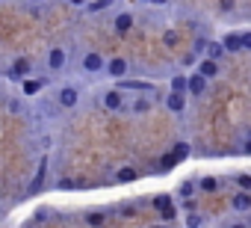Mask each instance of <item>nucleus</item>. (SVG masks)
Segmentation results:
<instances>
[{
    "instance_id": "f257e3e1",
    "label": "nucleus",
    "mask_w": 251,
    "mask_h": 228,
    "mask_svg": "<svg viewBox=\"0 0 251 228\" xmlns=\"http://www.w3.org/2000/svg\"><path fill=\"white\" fill-rule=\"evenodd\" d=\"M103 68L109 71V77H115V80H121L124 74H127V68H130V65H127V59H124V57H112L109 62H103Z\"/></svg>"
},
{
    "instance_id": "f03ea898",
    "label": "nucleus",
    "mask_w": 251,
    "mask_h": 228,
    "mask_svg": "<svg viewBox=\"0 0 251 228\" xmlns=\"http://www.w3.org/2000/svg\"><path fill=\"white\" fill-rule=\"evenodd\" d=\"M77 101H80V92H77L74 86H65V89H59V95H56V104H59L62 110H71Z\"/></svg>"
},
{
    "instance_id": "7ed1b4c3",
    "label": "nucleus",
    "mask_w": 251,
    "mask_h": 228,
    "mask_svg": "<svg viewBox=\"0 0 251 228\" xmlns=\"http://www.w3.org/2000/svg\"><path fill=\"white\" fill-rule=\"evenodd\" d=\"M27 74H30V59L27 57H18L12 62V68H9V80H24Z\"/></svg>"
},
{
    "instance_id": "20e7f679",
    "label": "nucleus",
    "mask_w": 251,
    "mask_h": 228,
    "mask_svg": "<svg viewBox=\"0 0 251 228\" xmlns=\"http://www.w3.org/2000/svg\"><path fill=\"white\" fill-rule=\"evenodd\" d=\"M204 89H207V80H204L201 74H189V77H186V92H189L192 98H201Z\"/></svg>"
},
{
    "instance_id": "39448f33",
    "label": "nucleus",
    "mask_w": 251,
    "mask_h": 228,
    "mask_svg": "<svg viewBox=\"0 0 251 228\" xmlns=\"http://www.w3.org/2000/svg\"><path fill=\"white\" fill-rule=\"evenodd\" d=\"M112 27H115V33H121V36L130 33V30H133V15H130V12H118L115 21H112Z\"/></svg>"
},
{
    "instance_id": "423d86ee",
    "label": "nucleus",
    "mask_w": 251,
    "mask_h": 228,
    "mask_svg": "<svg viewBox=\"0 0 251 228\" xmlns=\"http://www.w3.org/2000/svg\"><path fill=\"white\" fill-rule=\"evenodd\" d=\"M65 62H68V54H65L62 48H53V51L48 54V65H50V71H59V68H65Z\"/></svg>"
},
{
    "instance_id": "0eeeda50",
    "label": "nucleus",
    "mask_w": 251,
    "mask_h": 228,
    "mask_svg": "<svg viewBox=\"0 0 251 228\" xmlns=\"http://www.w3.org/2000/svg\"><path fill=\"white\" fill-rule=\"evenodd\" d=\"M166 107H169L172 113H183V110H186V95H180V92H169V95H166Z\"/></svg>"
},
{
    "instance_id": "6e6552de",
    "label": "nucleus",
    "mask_w": 251,
    "mask_h": 228,
    "mask_svg": "<svg viewBox=\"0 0 251 228\" xmlns=\"http://www.w3.org/2000/svg\"><path fill=\"white\" fill-rule=\"evenodd\" d=\"M83 68H86V71H103V57L95 54V51H89V54L83 57Z\"/></svg>"
},
{
    "instance_id": "1a4fd4ad",
    "label": "nucleus",
    "mask_w": 251,
    "mask_h": 228,
    "mask_svg": "<svg viewBox=\"0 0 251 228\" xmlns=\"http://www.w3.org/2000/svg\"><path fill=\"white\" fill-rule=\"evenodd\" d=\"M230 204H233V210H239V213H245V210H251V193H248V190H242V193H236Z\"/></svg>"
},
{
    "instance_id": "9d476101",
    "label": "nucleus",
    "mask_w": 251,
    "mask_h": 228,
    "mask_svg": "<svg viewBox=\"0 0 251 228\" xmlns=\"http://www.w3.org/2000/svg\"><path fill=\"white\" fill-rule=\"evenodd\" d=\"M198 74H201L204 80L216 77V74H219V62H216V59H201V65H198Z\"/></svg>"
},
{
    "instance_id": "9b49d317",
    "label": "nucleus",
    "mask_w": 251,
    "mask_h": 228,
    "mask_svg": "<svg viewBox=\"0 0 251 228\" xmlns=\"http://www.w3.org/2000/svg\"><path fill=\"white\" fill-rule=\"evenodd\" d=\"M45 172H48V160H42V163H39V172H36V178L30 181V190H27L30 196L42 190V184H45Z\"/></svg>"
},
{
    "instance_id": "f8f14e48",
    "label": "nucleus",
    "mask_w": 251,
    "mask_h": 228,
    "mask_svg": "<svg viewBox=\"0 0 251 228\" xmlns=\"http://www.w3.org/2000/svg\"><path fill=\"white\" fill-rule=\"evenodd\" d=\"M222 48H225V54H239V33H227L222 39Z\"/></svg>"
},
{
    "instance_id": "ddd939ff",
    "label": "nucleus",
    "mask_w": 251,
    "mask_h": 228,
    "mask_svg": "<svg viewBox=\"0 0 251 228\" xmlns=\"http://www.w3.org/2000/svg\"><path fill=\"white\" fill-rule=\"evenodd\" d=\"M204 54H207V59H216L219 62L225 57V48H222V42H207L204 45Z\"/></svg>"
},
{
    "instance_id": "4468645a",
    "label": "nucleus",
    "mask_w": 251,
    "mask_h": 228,
    "mask_svg": "<svg viewBox=\"0 0 251 228\" xmlns=\"http://www.w3.org/2000/svg\"><path fill=\"white\" fill-rule=\"evenodd\" d=\"M45 89V80H36V77H24V95L30 98V95H36V92H42Z\"/></svg>"
},
{
    "instance_id": "2eb2a0df",
    "label": "nucleus",
    "mask_w": 251,
    "mask_h": 228,
    "mask_svg": "<svg viewBox=\"0 0 251 228\" xmlns=\"http://www.w3.org/2000/svg\"><path fill=\"white\" fill-rule=\"evenodd\" d=\"M103 107H106V110H118V107H121V92H115V89L106 92V95H103Z\"/></svg>"
},
{
    "instance_id": "dca6fc26",
    "label": "nucleus",
    "mask_w": 251,
    "mask_h": 228,
    "mask_svg": "<svg viewBox=\"0 0 251 228\" xmlns=\"http://www.w3.org/2000/svg\"><path fill=\"white\" fill-rule=\"evenodd\" d=\"M121 89H139V92H148L151 83H145V80H124V77H121Z\"/></svg>"
},
{
    "instance_id": "f3484780",
    "label": "nucleus",
    "mask_w": 251,
    "mask_h": 228,
    "mask_svg": "<svg viewBox=\"0 0 251 228\" xmlns=\"http://www.w3.org/2000/svg\"><path fill=\"white\" fill-rule=\"evenodd\" d=\"M115 181L118 184H130V181H136V169H130V166H124L118 175H115Z\"/></svg>"
},
{
    "instance_id": "a211bd4d",
    "label": "nucleus",
    "mask_w": 251,
    "mask_h": 228,
    "mask_svg": "<svg viewBox=\"0 0 251 228\" xmlns=\"http://www.w3.org/2000/svg\"><path fill=\"white\" fill-rule=\"evenodd\" d=\"M172 157H175V163L186 160V157H189V145H186V142H177V145L172 148Z\"/></svg>"
},
{
    "instance_id": "6ab92c4d",
    "label": "nucleus",
    "mask_w": 251,
    "mask_h": 228,
    "mask_svg": "<svg viewBox=\"0 0 251 228\" xmlns=\"http://www.w3.org/2000/svg\"><path fill=\"white\" fill-rule=\"evenodd\" d=\"M106 6H112V0H92V3H86V12H103Z\"/></svg>"
},
{
    "instance_id": "aec40b11",
    "label": "nucleus",
    "mask_w": 251,
    "mask_h": 228,
    "mask_svg": "<svg viewBox=\"0 0 251 228\" xmlns=\"http://www.w3.org/2000/svg\"><path fill=\"white\" fill-rule=\"evenodd\" d=\"M172 92L186 95V77H183V74H175V77H172Z\"/></svg>"
},
{
    "instance_id": "412c9836",
    "label": "nucleus",
    "mask_w": 251,
    "mask_h": 228,
    "mask_svg": "<svg viewBox=\"0 0 251 228\" xmlns=\"http://www.w3.org/2000/svg\"><path fill=\"white\" fill-rule=\"evenodd\" d=\"M198 187H201V193H213V190L219 187V181H216V178H201Z\"/></svg>"
},
{
    "instance_id": "4be33fe9",
    "label": "nucleus",
    "mask_w": 251,
    "mask_h": 228,
    "mask_svg": "<svg viewBox=\"0 0 251 228\" xmlns=\"http://www.w3.org/2000/svg\"><path fill=\"white\" fill-rule=\"evenodd\" d=\"M177 163H175V157L172 154H163V160H160V172H169V169H175Z\"/></svg>"
},
{
    "instance_id": "5701e85b",
    "label": "nucleus",
    "mask_w": 251,
    "mask_h": 228,
    "mask_svg": "<svg viewBox=\"0 0 251 228\" xmlns=\"http://www.w3.org/2000/svg\"><path fill=\"white\" fill-rule=\"evenodd\" d=\"M180 196H183V199H192V196H195V184H192V181H183V184H180Z\"/></svg>"
},
{
    "instance_id": "b1692460",
    "label": "nucleus",
    "mask_w": 251,
    "mask_h": 228,
    "mask_svg": "<svg viewBox=\"0 0 251 228\" xmlns=\"http://www.w3.org/2000/svg\"><path fill=\"white\" fill-rule=\"evenodd\" d=\"M201 213H186V228H201Z\"/></svg>"
},
{
    "instance_id": "393cba45",
    "label": "nucleus",
    "mask_w": 251,
    "mask_h": 228,
    "mask_svg": "<svg viewBox=\"0 0 251 228\" xmlns=\"http://www.w3.org/2000/svg\"><path fill=\"white\" fill-rule=\"evenodd\" d=\"M160 210H163V219H166V222H172V219H175V216H177V210H175V207H172V201H169V204H166V207H160Z\"/></svg>"
},
{
    "instance_id": "a878e982",
    "label": "nucleus",
    "mask_w": 251,
    "mask_h": 228,
    "mask_svg": "<svg viewBox=\"0 0 251 228\" xmlns=\"http://www.w3.org/2000/svg\"><path fill=\"white\" fill-rule=\"evenodd\" d=\"M236 184H239V190H251V175H239Z\"/></svg>"
},
{
    "instance_id": "bb28decb",
    "label": "nucleus",
    "mask_w": 251,
    "mask_h": 228,
    "mask_svg": "<svg viewBox=\"0 0 251 228\" xmlns=\"http://www.w3.org/2000/svg\"><path fill=\"white\" fill-rule=\"evenodd\" d=\"M163 42H166L169 48H172V45H177V33H175V30H169V33L163 36Z\"/></svg>"
},
{
    "instance_id": "cd10ccee",
    "label": "nucleus",
    "mask_w": 251,
    "mask_h": 228,
    "mask_svg": "<svg viewBox=\"0 0 251 228\" xmlns=\"http://www.w3.org/2000/svg\"><path fill=\"white\" fill-rule=\"evenodd\" d=\"M86 222L98 228V225H103V216H100V213H92V216H86Z\"/></svg>"
},
{
    "instance_id": "c85d7f7f",
    "label": "nucleus",
    "mask_w": 251,
    "mask_h": 228,
    "mask_svg": "<svg viewBox=\"0 0 251 228\" xmlns=\"http://www.w3.org/2000/svg\"><path fill=\"white\" fill-rule=\"evenodd\" d=\"M71 187H77L71 178H62V181H59V190H71Z\"/></svg>"
},
{
    "instance_id": "c756f323",
    "label": "nucleus",
    "mask_w": 251,
    "mask_h": 228,
    "mask_svg": "<svg viewBox=\"0 0 251 228\" xmlns=\"http://www.w3.org/2000/svg\"><path fill=\"white\" fill-rule=\"evenodd\" d=\"M169 201H172V199H169V196H160V199H154V207H166V204H169Z\"/></svg>"
},
{
    "instance_id": "7c9ffc66",
    "label": "nucleus",
    "mask_w": 251,
    "mask_h": 228,
    "mask_svg": "<svg viewBox=\"0 0 251 228\" xmlns=\"http://www.w3.org/2000/svg\"><path fill=\"white\" fill-rule=\"evenodd\" d=\"M148 110V101H136V113H145Z\"/></svg>"
},
{
    "instance_id": "2f4dec72",
    "label": "nucleus",
    "mask_w": 251,
    "mask_h": 228,
    "mask_svg": "<svg viewBox=\"0 0 251 228\" xmlns=\"http://www.w3.org/2000/svg\"><path fill=\"white\" fill-rule=\"evenodd\" d=\"M222 9H225V12H230V9H233V0H222Z\"/></svg>"
},
{
    "instance_id": "473e14b6",
    "label": "nucleus",
    "mask_w": 251,
    "mask_h": 228,
    "mask_svg": "<svg viewBox=\"0 0 251 228\" xmlns=\"http://www.w3.org/2000/svg\"><path fill=\"white\" fill-rule=\"evenodd\" d=\"M68 3H74V6H86L89 0H68Z\"/></svg>"
},
{
    "instance_id": "72a5a7b5",
    "label": "nucleus",
    "mask_w": 251,
    "mask_h": 228,
    "mask_svg": "<svg viewBox=\"0 0 251 228\" xmlns=\"http://www.w3.org/2000/svg\"><path fill=\"white\" fill-rule=\"evenodd\" d=\"M227 228H248L245 222H233V225H227Z\"/></svg>"
},
{
    "instance_id": "f704fd0d",
    "label": "nucleus",
    "mask_w": 251,
    "mask_h": 228,
    "mask_svg": "<svg viewBox=\"0 0 251 228\" xmlns=\"http://www.w3.org/2000/svg\"><path fill=\"white\" fill-rule=\"evenodd\" d=\"M151 3H157V6H163V3H169V0H151Z\"/></svg>"
},
{
    "instance_id": "c9c22d12",
    "label": "nucleus",
    "mask_w": 251,
    "mask_h": 228,
    "mask_svg": "<svg viewBox=\"0 0 251 228\" xmlns=\"http://www.w3.org/2000/svg\"><path fill=\"white\" fill-rule=\"evenodd\" d=\"M154 228H166V225H154Z\"/></svg>"
},
{
    "instance_id": "e433bc0d",
    "label": "nucleus",
    "mask_w": 251,
    "mask_h": 228,
    "mask_svg": "<svg viewBox=\"0 0 251 228\" xmlns=\"http://www.w3.org/2000/svg\"><path fill=\"white\" fill-rule=\"evenodd\" d=\"M27 228H33V225H27Z\"/></svg>"
}]
</instances>
